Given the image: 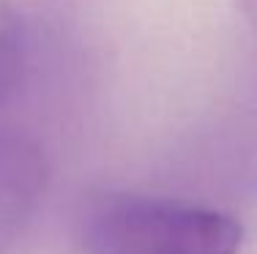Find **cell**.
<instances>
[{
    "label": "cell",
    "mask_w": 257,
    "mask_h": 254,
    "mask_svg": "<svg viewBox=\"0 0 257 254\" xmlns=\"http://www.w3.org/2000/svg\"><path fill=\"white\" fill-rule=\"evenodd\" d=\"M28 69V28L22 14L0 3V110L14 101Z\"/></svg>",
    "instance_id": "cell-3"
},
{
    "label": "cell",
    "mask_w": 257,
    "mask_h": 254,
    "mask_svg": "<svg viewBox=\"0 0 257 254\" xmlns=\"http://www.w3.org/2000/svg\"><path fill=\"white\" fill-rule=\"evenodd\" d=\"M79 240L82 254H238L243 227L211 205L104 191L85 205Z\"/></svg>",
    "instance_id": "cell-1"
},
{
    "label": "cell",
    "mask_w": 257,
    "mask_h": 254,
    "mask_svg": "<svg viewBox=\"0 0 257 254\" xmlns=\"http://www.w3.org/2000/svg\"><path fill=\"white\" fill-rule=\"evenodd\" d=\"M47 156L25 134H0V254L30 224L47 191Z\"/></svg>",
    "instance_id": "cell-2"
},
{
    "label": "cell",
    "mask_w": 257,
    "mask_h": 254,
    "mask_svg": "<svg viewBox=\"0 0 257 254\" xmlns=\"http://www.w3.org/2000/svg\"><path fill=\"white\" fill-rule=\"evenodd\" d=\"M235 6H238V11H241L243 20L257 28V0H235Z\"/></svg>",
    "instance_id": "cell-4"
}]
</instances>
